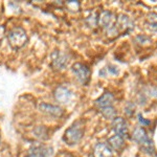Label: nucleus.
Masks as SVG:
<instances>
[{
    "instance_id": "obj_1",
    "label": "nucleus",
    "mask_w": 157,
    "mask_h": 157,
    "mask_svg": "<svg viewBox=\"0 0 157 157\" xmlns=\"http://www.w3.org/2000/svg\"><path fill=\"white\" fill-rule=\"evenodd\" d=\"M83 135H84V127L80 121H77L65 131L63 140L68 146H75L80 143Z\"/></svg>"
},
{
    "instance_id": "obj_2",
    "label": "nucleus",
    "mask_w": 157,
    "mask_h": 157,
    "mask_svg": "<svg viewBox=\"0 0 157 157\" xmlns=\"http://www.w3.org/2000/svg\"><path fill=\"white\" fill-rule=\"evenodd\" d=\"M7 40L12 48L19 49L23 47L27 42V34L22 27H14L9 32Z\"/></svg>"
},
{
    "instance_id": "obj_3",
    "label": "nucleus",
    "mask_w": 157,
    "mask_h": 157,
    "mask_svg": "<svg viewBox=\"0 0 157 157\" xmlns=\"http://www.w3.org/2000/svg\"><path fill=\"white\" fill-rule=\"evenodd\" d=\"M116 18L117 17L113 14L112 12L109 11H103L98 15V25L102 26L104 29L107 30V33L114 32L115 34H117V30H116Z\"/></svg>"
},
{
    "instance_id": "obj_4",
    "label": "nucleus",
    "mask_w": 157,
    "mask_h": 157,
    "mask_svg": "<svg viewBox=\"0 0 157 157\" xmlns=\"http://www.w3.org/2000/svg\"><path fill=\"white\" fill-rule=\"evenodd\" d=\"M72 72L75 75L77 80L82 85H87L90 80V69L87 65L82 63H75L72 65Z\"/></svg>"
},
{
    "instance_id": "obj_5",
    "label": "nucleus",
    "mask_w": 157,
    "mask_h": 157,
    "mask_svg": "<svg viewBox=\"0 0 157 157\" xmlns=\"http://www.w3.org/2000/svg\"><path fill=\"white\" fill-rule=\"evenodd\" d=\"M68 64V58L66 55H64L63 52L56 50L52 54V63L50 66L52 67V69L55 70H61L64 69Z\"/></svg>"
},
{
    "instance_id": "obj_6",
    "label": "nucleus",
    "mask_w": 157,
    "mask_h": 157,
    "mask_svg": "<svg viewBox=\"0 0 157 157\" xmlns=\"http://www.w3.org/2000/svg\"><path fill=\"white\" fill-rule=\"evenodd\" d=\"M54 97L57 102L61 104H66L71 100L72 92L66 86H58L54 91Z\"/></svg>"
},
{
    "instance_id": "obj_7",
    "label": "nucleus",
    "mask_w": 157,
    "mask_h": 157,
    "mask_svg": "<svg viewBox=\"0 0 157 157\" xmlns=\"http://www.w3.org/2000/svg\"><path fill=\"white\" fill-rule=\"evenodd\" d=\"M112 127L116 135L121 136L123 138L128 137L129 135L128 125H127V121L124 120L123 117H117L116 116L112 121Z\"/></svg>"
},
{
    "instance_id": "obj_8",
    "label": "nucleus",
    "mask_w": 157,
    "mask_h": 157,
    "mask_svg": "<svg viewBox=\"0 0 157 157\" xmlns=\"http://www.w3.org/2000/svg\"><path fill=\"white\" fill-rule=\"evenodd\" d=\"M39 110L42 113L49 116H54V117H61L63 115V109L59 106L52 105V104L42 103L39 105Z\"/></svg>"
},
{
    "instance_id": "obj_9",
    "label": "nucleus",
    "mask_w": 157,
    "mask_h": 157,
    "mask_svg": "<svg viewBox=\"0 0 157 157\" xmlns=\"http://www.w3.org/2000/svg\"><path fill=\"white\" fill-rule=\"evenodd\" d=\"M29 154L36 157H49L52 154V149L43 144H37L30 147Z\"/></svg>"
},
{
    "instance_id": "obj_10",
    "label": "nucleus",
    "mask_w": 157,
    "mask_h": 157,
    "mask_svg": "<svg viewBox=\"0 0 157 157\" xmlns=\"http://www.w3.org/2000/svg\"><path fill=\"white\" fill-rule=\"evenodd\" d=\"M132 138L136 144H138V145L141 147V148L151 141V139L148 137V134H147L146 129L144 127L136 128L133 132Z\"/></svg>"
},
{
    "instance_id": "obj_11",
    "label": "nucleus",
    "mask_w": 157,
    "mask_h": 157,
    "mask_svg": "<svg viewBox=\"0 0 157 157\" xmlns=\"http://www.w3.org/2000/svg\"><path fill=\"white\" fill-rule=\"evenodd\" d=\"M93 157H114L112 149L108 146V144L98 143L93 149Z\"/></svg>"
},
{
    "instance_id": "obj_12",
    "label": "nucleus",
    "mask_w": 157,
    "mask_h": 157,
    "mask_svg": "<svg viewBox=\"0 0 157 157\" xmlns=\"http://www.w3.org/2000/svg\"><path fill=\"white\" fill-rule=\"evenodd\" d=\"M116 30L117 32H130L132 29V21L126 15H120L118 18H116Z\"/></svg>"
},
{
    "instance_id": "obj_13",
    "label": "nucleus",
    "mask_w": 157,
    "mask_h": 157,
    "mask_svg": "<svg viewBox=\"0 0 157 157\" xmlns=\"http://www.w3.org/2000/svg\"><path fill=\"white\" fill-rule=\"evenodd\" d=\"M113 102H114V97L112 93L105 92L102 97H100L95 101V105L98 109H102L105 107H109V106H113Z\"/></svg>"
},
{
    "instance_id": "obj_14",
    "label": "nucleus",
    "mask_w": 157,
    "mask_h": 157,
    "mask_svg": "<svg viewBox=\"0 0 157 157\" xmlns=\"http://www.w3.org/2000/svg\"><path fill=\"white\" fill-rule=\"evenodd\" d=\"M108 146L110 147L112 150H115V151H121L125 147V141H124V138L121 137L118 135H115L112 136L108 139Z\"/></svg>"
},
{
    "instance_id": "obj_15",
    "label": "nucleus",
    "mask_w": 157,
    "mask_h": 157,
    "mask_svg": "<svg viewBox=\"0 0 157 157\" xmlns=\"http://www.w3.org/2000/svg\"><path fill=\"white\" fill-rule=\"evenodd\" d=\"M101 113L103 114V116L105 118H108V120H114L116 117V110L113 106H109V107H105L100 109Z\"/></svg>"
},
{
    "instance_id": "obj_16",
    "label": "nucleus",
    "mask_w": 157,
    "mask_h": 157,
    "mask_svg": "<svg viewBox=\"0 0 157 157\" xmlns=\"http://www.w3.org/2000/svg\"><path fill=\"white\" fill-rule=\"evenodd\" d=\"M147 26L148 29L153 33H157V15L156 14H150L148 16L147 20Z\"/></svg>"
},
{
    "instance_id": "obj_17",
    "label": "nucleus",
    "mask_w": 157,
    "mask_h": 157,
    "mask_svg": "<svg viewBox=\"0 0 157 157\" xmlns=\"http://www.w3.org/2000/svg\"><path fill=\"white\" fill-rule=\"evenodd\" d=\"M65 6H67L68 10H70V11L72 12H78V10H80V2L78 1H73V0H71V1H67L66 3H65Z\"/></svg>"
},
{
    "instance_id": "obj_18",
    "label": "nucleus",
    "mask_w": 157,
    "mask_h": 157,
    "mask_svg": "<svg viewBox=\"0 0 157 157\" xmlns=\"http://www.w3.org/2000/svg\"><path fill=\"white\" fill-rule=\"evenodd\" d=\"M86 22L90 27H95L98 25V16L95 14H92L86 19Z\"/></svg>"
},
{
    "instance_id": "obj_19",
    "label": "nucleus",
    "mask_w": 157,
    "mask_h": 157,
    "mask_svg": "<svg viewBox=\"0 0 157 157\" xmlns=\"http://www.w3.org/2000/svg\"><path fill=\"white\" fill-rule=\"evenodd\" d=\"M4 36H6V29H4V26L0 25V44H1V42H2V40H3Z\"/></svg>"
},
{
    "instance_id": "obj_20",
    "label": "nucleus",
    "mask_w": 157,
    "mask_h": 157,
    "mask_svg": "<svg viewBox=\"0 0 157 157\" xmlns=\"http://www.w3.org/2000/svg\"><path fill=\"white\" fill-rule=\"evenodd\" d=\"M138 118H139V121H140V124H143V127H144V126H147V125H149V124H150V121H146L145 118L141 116V114H138Z\"/></svg>"
},
{
    "instance_id": "obj_21",
    "label": "nucleus",
    "mask_w": 157,
    "mask_h": 157,
    "mask_svg": "<svg viewBox=\"0 0 157 157\" xmlns=\"http://www.w3.org/2000/svg\"><path fill=\"white\" fill-rule=\"evenodd\" d=\"M108 71H110L111 73H113V75H117L118 69L114 66H110V67H108Z\"/></svg>"
},
{
    "instance_id": "obj_22",
    "label": "nucleus",
    "mask_w": 157,
    "mask_h": 157,
    "mask_svg": "<svg viewBox=\"0 0 157 157\" xmlns=\"http://www.w3.org/2000/svg\"><path fill=\"white\" fill-rule=\"evenodd\" d=\"M26 157H36V156H34V155H30V154H29V155H27Z\"/></svg>"
},
{
    "instance_id": "obj_23",
    "label": "nucleus",
    "mask_w": 157,
    "mask_h": 157,
    "mask_svg": "<svg viewBox=\"0 0 157 157\" xmlns=\"http://www.w3.org/2000/svg\"><path fill=\"white\" fill-rule=\"evenodd\" d=\"M65 157H73V156H65Z\"/></svg>"
}]
</instances>
